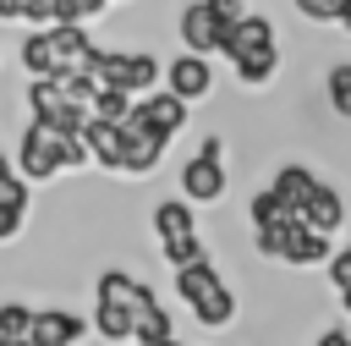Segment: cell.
Segmentation results:
<instances>
[{
  "mask_svg": "<svg viewBox=\"0 0 351 346\" xmlns=\"http://www.w3.org/2000/svg\"><path fill=\"white\" fill-rule=\"evenodd\" d=\"M148 308H159V297H154V286H143L137 275L104 269V275L93 280V330H99V341H110V346L132 341V330H137V319H143Z\"/></svg>",
  "mask_w": 351,
  "mask_h": 346,
  "instance_id": "1",
  "label": "cell"
},
{
  "mask_svg": "<svg viewBox=\"0 0 351 346\" xmlns=\"http://www.w3.org/2000/svg\"><path fill=\"white\" fill-rule=\"evenodd\" d=\"M176 297H181V302L192 308V319L208 324V330H225V324L236 319V291L219 280V269H214L208 258L176 269Z\"/></svg>",
  "mask_w": 351,
  "mask_h": 346,
  "instance_id": "2",
  "label": "cell"
},
{
  "mask_svg": "<svg viewBox=\"0 0 351 346\" xmlns=\"http://www.w3.org/2000/svg\"><path fill=\"white\" fill-rule=\"evenodd\" d=\"M88 71L99 77V88H126L132 99H143V93H154L165 82V60L154 49H104L99 44L88 55Z\"/></svg>",
  "mask_w": 351,
  "mask_h": 346,
  "instance_id": "3",
  "label": "cell"
},
{
  "mask_svg": "<svg viewBox=\"0 0 351 346\" xmlns=\"http://www.w3.org/2000/svg\"><path fill=\"white\" fill-rule=\"evenodd\" d=\"M11 165L27 176V181H55L60 170H66V132H55V126H44V121H22V137H16V148H11Z\"/></svg>",
  "mask_w": 351,
  "mask_h": 346,
  "instance_id": "4",
  "label": "cell"
},
{
  "mask_svg": "<svg viewBox=\"0 0 351 346\" xmlns=\"http://www.w3.org/2000/svg\"><path fill=\"white\" fill-rule=\"evenodd\" d=\"M22 104H27V115L33 121H44V126H55V132H82L88 126V104H77L71 93H66V82L60 77H27V93H22Z\"/></svg>",
  "mask_w": 351,
  "mask_h": 346,
  "instance_id": "5",
  "label": "cell"
},
{
  "mask_svg": "<svg viewBox=\"0 0 351 346\" xmlns=\"http://www.w3.org/2000/svg\"><path fill=\"white\" fill-rule=\"evenodd\" d=\"M181 198L186 203H219L225 198V143L203 137V148L181 165Z\"/></svg>",
  "mask_w": 351,
  "mask_h": 346,
  "instance_id": "6",
  "label": "cell"
},
{
  "mask_svg": "<svg viewBox=\"0 0 351 346\" xmlns=\"http://www.w3.org/2000/svg\"><path fill=\"white\" fill-rule=\"evenodd\" d=\"M176 38H181V49H192V55H219L225 22H219L203 0H192V5H181V16H176Z\"/></svg>",
  "mask_w": 351,
  "mask_h": 346,
  "instance_id": "7",
  "label": "cell"
},
{
  "mask_svg": "<svg viewBox=\"0 0 351 346\" xmlns=\"http://www.w3.org/2000/svg\"><path fill=\"white\" fill-rule=\"evenodd\" d=\"M165 88L181 93L186 104L208 99V93H214V66H208V55H192V49L170 55V60H165Z\"/></svg>",
  "mask_w": 351,
  "mask_h": 346,
  "instance_id": "8",
  "label": "cell"
},
{
  "mask_svg": "<svg viewBox=\"0 0 351 346\" xmlns=\"http://www.w3.org/2000/svg\"><path fill=\"white\" fill-rule=\"evenodd\" d=\"M263 49H280V38H274V22H269V16L247 11L241 22H230V27H225L219 55H225L230 66H236V60H247V55H263Z\"/></svg>",
  "mask_w": 351,
  "mask_h": 346,
  "instance_id": "9",
  "label": "cell"
},
{
  "mask_svg": "<svg viewBox=\"0 0 351 346\" xmlns=\"http://www.w3.org/2000/svg\"><path fill=\"white\" fill-rule=\"evenodd\" d=\"M137 115H143L159 137H170V143H176V132L186 126L192 104H186L181 93H170V88H154V93H143V99H137Z\"/></svg>",
  "mask_w": 351,
  "mask_h": 346,
  "instance_id": "10",
  "label": "cell"
},
{
  "mask_svg": "<svg viewBox=\"0 0 351 346\" xmlns=\"http://www.w3.org/2000/svg\"><path fill=\"white\" fill-rule=\"evenodd\" d=\"M329 253H335V242H329V231H313L307 220H296V225L285 231V247H280V264H291V269H313V264H329Z\"/></svg>",
  "mask_w": 351,
  "mask_h": 346,
  "instance_id": "11",
  "label": "cell"
},
{
  "mask_svg": "<svg viewBox=\"0 0 351 346\" xmlns=\"http://www.w3.org/2000/svg\"><path fill=\"white\" fill-rule=\"evenodd\" d=\"M27 209H33V181H27L22 170L0 176V242H16V236H22Z\"/></svg>",
  "mask_w": 351,
  "mask_h": 346,
  "instance_id": "12",
  "label": "cell"
},
{
  "mask_svg": "<svg viewBox=\"0 0 351 346\" xmlns=\"http://www.w3.org/2000/svg\"><path fill=\"white\" fill-rule=\"evenodd\" d=\"M82 143H88V154H93L99 170H115V176H121V159H126V132H121V121H99V115H88Z\"/></svg>",
  "mask_w": 351,
  "mask_h": 346,
  "instance_id": "13",
  "label": "cell"
},
{
  "mask_svg": "<svg viewBox=\"0 0 351 346\" xmlns=\"http://www.w3.org/2000/svg\"><path fill=\"white\" fill-rule=\"evenodd\" d=\"M88 335V319H77L71 308H38L33 313V346H77Z\"/></svg>",
  "mask_w": 351,
  "mask_h": 346,
  "instance_id": "14",
  "label": "cell"
},
{
  "mask_svg": "<svg viewBox=\"0 0 351 346\" xmlns=\"http://www.w3.org/2000/svg\"><path fill=\"white\" fill-rule=\"evenodd\" d=\"M16 60H22V71H27V77H60V55H55L49 27H27V33H22V44H16Z\"/></svg>",
  "mask_w": 351,
  "mask_h": 346,
  "instance_id": "15",
  "label": "cell"
},
{
  "mask_svg": "<svg viewBox=\"0 0 351 346\" xmlns=\"http://www.w3.org/2000/svg\"><path fill=\"white\" fill-rule=\"evenodd\" d=\"M154 236H159V247H165V242H181V236H197L192 203H186V198H159V203H154Z\"/></svg>",
  "mask_w": 351,
  "mask_h": 346,
  "instance_id": "16",
  "label": "cell"
},
{
  "mask_svg": "<svg viewBox=\"0 0 351 346\" xmlns=\"http://www.w3.org/2000/svg\"><path fill=\"white\" fill-rule=\"evenodd\" d=\"M269 187L280 192V203H285L291 214H302V209H307V198H313V187H318V176H313L307 165H280Z\"/></svg>",
  "mask_w": 351,
  "mask_h": 346,
  "instance_id": "17",
  "label": "cell"
},
{
  "mask_svg": "<svg viewBox=\"0 0 351 346\" xmlns=\"http://www.w3.org/2000/svg\"><path fill=\"white\" fill-rule=\"evenodd\" d=\"M302 220H307L313 231H329V236H335V231L346 225V198H340L335 187H324V181H318V187H313V198H307V209H302Z\"/></svg>",
  "mask_w": 351,
  "mask_h": 346,
  "instance_id": "18",
  "label": "cell"
},
{
  "mask_svg": "<svg viewBox=\"0 0 351 346\" xmlns=\"http://www.w3.org/2000/svg\"><path fill=\"white\" fill-rule=\"evenodd\" d=\"M33 313L27 302H0V341L5 346H33Z\"/></svg>",
  "mask_w": 351,
  "mask_h": 346,
  "instance_id": "19",
  "label": "cell"
},
{
  "mask_svg": "<svg viewBox=\"0 0 351 346\" xmlns=\"http://www.w3.org/2000/svg\"><path fill=\"white\" fill-rule=\"evenodd\" d=\"M230 71H236V82H241V88H263V82H274V71H280V49L247 55V60H236Z\"/></svg>",
  "mask_w": 351,
  "mask_h": 346,
  "instance_id": "20",
  "label": "cell"
},
{
  "mask_svg": "<svg viewBox=\"0 0 351 346\" xmlns=\"http://www.w3.org/2000/svg\"><path fill=\"white\" fill-rule=\"evenodd\" d=\"M247 214H252V225H280V220H296V214L280 203V192H274V187H258V192H252V203H247Z\"/></svg>",
  "mask_w": 351,
  "mask_h": 346,
  "instance_id": "21",
  "label": "cell"
},
{
  "mask_svg": "<svg viewBox=\"0 0 351 346\" xmlns=\"http://www.w3.org/2000/svg\"><path fill=\"white\" fill-rule=\"evenodd\" d=\"M324 88H329V110L351 121V60H335V66H329V82H324Z\"/></svg>",
  "mask_w": 351,
  "mask_h": 346,
  "instance_id": "22",
  "label": "cell"
},
{
  "mask_svg": "<svg viewBox=\"0 0 351 346\" xmlns=\"http://www.w3.org/2000/svg\"><path fill=\"white\" fill-rule=\"evenodd\" d=\"M176 335V324H170V313L165 308H148L143 319H137V330H132V341L137 346H154V341H170Z\"/></svg>",
  "mask_w": 351,
  "mask_h": 346,
  "instance_id": "23",
  "label": "cell"
},
{
  "mask_svg": "<svg viewBox=\"0 0 351 346\" xmlns=\"http://www.w3.org/2000/svg\"><path fill=\"white\" fill-rule=\"evenodd\" d=\"M126 110H132V93L126 88H99L93 93V115L99 121H126Z\"/></svg>",
  "mask_w": 351,
  "mask_h": 346,
  "instance_id": "24",
  "label": "cell"
},
{
  "mask_svg": "<svg viewBox=\"0 0 351 346\" xmlns=\"http://www.w3.org/2000/svg\"><path fill=\"white\" fill-rule=\"evenodd\" d=\"M159 253H165V264H170V269H181V264H197V258H208V253H203V236H181V242H165Z\"/></svg>",
  "mask_w": 351,
  "mask_h": 346,
  "instance_id": "25",
  "label": "cell"
},
{
  "mask_svg": "<svg viewBox=\"0 0 351 346\" xmlns=\"http://www.w3.org/2000/svg\"><path fill=\"white\" fill-rule=\"evenodd\" d=\"M329 286H335V291L351 286V247H335V253H329Z\"/></svg>",
  "mask_w": 351,
  "mask_h": 346,
  "instance_id": "26",
  "label": "cell"
},
{
  "mask_svg": "<svg viewBox=\"0 0 351 346\" xmlns=\"http://www.w3.org/2000/svg\"><path fill=\"white\" fill-rule=\"evenodd\" d=\"M203 5H208V11H214V16H219V22H225V27H230V22H241V16H247V11H241V0H203Z\"/></svg>",
  "mask_w": 351,
  "mask_h": 346,
  "instance_id": "27",
  "label": "cell"
},
{
  "mask_svg": "<svg viewBox=\"0 0 351 346\" xmlns=\"http://www.w3.org/2000/svg\"><path fill=\"white\" fill-rule=\"evenodd\" d=\"M22 11H27V0H0V22H16L22 27Z\"/></svg>",
  "mask_w": 351,
  "mask_h": 346,
  "instance_id": "28",
  "label": "cell"
},
{
  "mask_svg": "<svg viewBox=\"0 0 351 346\" xmlns=\"http://www.w3.org/2000/svg\"><path fill=\"white\" fill-rule=\"evenodd\" d=\"M346 341H351V330H324L313 346H346Z\"/></svg>",
  "mask_w": 351,
  "mask_h": 346,
  "instance_id": "29",
  "label": "cell"
},
{
  "mask_svg": "<svg viewBox=\"0 0 351 346\" xmlns=\"http://www.w3.org/2000/svg\"><path fill=\"white\" fill-rule=\"evenodd\" d=\"M335 22H340V27H346V33H351V0H346V5H340V16H335Z\"/></svg>",
  "mask_w": 351,
  "mask_h": 346,
  "instance_id": "30",
  "label": "cell"
},
{
  "mask_svg": "<svg viewBox=\"0 0 351 346\" xmlns=\"http://www.w3.org/2000/svg\"><path fill=\"white\" fill-rule=\"evenodd\" d=\"M340 308H346V313H351V286H346V291H340Z\"/></svg>",
  "mask_w": 351,
  "mask_h": 346,
  "instance_id": "31",
  "label": "cell"
},
{
  "mask_svg": "<svg viewBox=\"0 0 351 346\" xmlns=\"http://www.w3.org/2000/svg\"><path fill=\"white\" fill-rule=\"evenodd\" d=\"M154 346H186V341H176V335H170V341H154Z\"/></svg>",
  "mask_w": 351,
  "mask_h": 346,
  "instance_id": "32",
  "label": "cell"
},
{
  "mask_svg": "<svg viewBox=\"0 0 351 346\" xmlns=\"http://www.w3.org/2000/svg\"><path fill=\"white\" fill-rule=\"evenodd\" d=\"M0 346H5V341H0Z\"/></svg>",
  "mask_w": 351,
  "mask_h": 346,
  "instance_id": "33",
  "label": "cell"
},
{
  "mask_svg": "<svg viewBox=\"0 0 351 346\" xmlns=\"http://www.w3.org/2000/svg\"><path fill=\"white\" fill-rule=\"evenodd\" d=\"M110 5H115V0H110Z\"/></svg>",
  "mask_w": 351,
  "mask_h": 346,
  "instance_id": "34",
  "label": "cell"
}]
</instances>
